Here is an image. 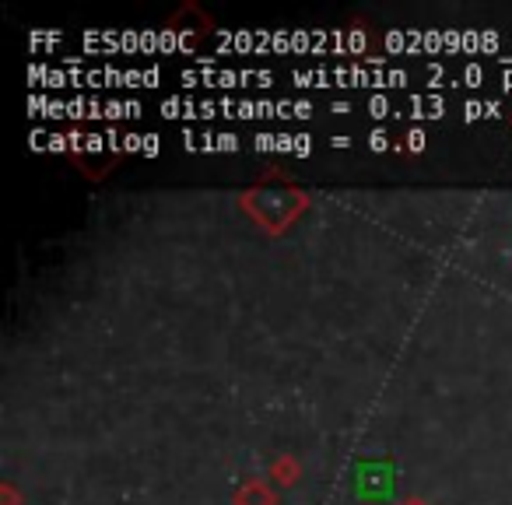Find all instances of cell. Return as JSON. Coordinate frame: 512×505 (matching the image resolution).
Segmentation results:
<instances>
[{"mask_svg":"<svg viewBox=\"0 0 512 505\" xmlns=\"http://www.w3.org/2000/svg\"><path fill=\"white\" fill-rule=\"evenodd\" d=\"M186 85H218V88H235V85H267L274 81L267 71H186Z\"/></svg>","mask_w":512,"mask_h":505,"instance_id":"obj_1","label":"cell"}]
</instances>
